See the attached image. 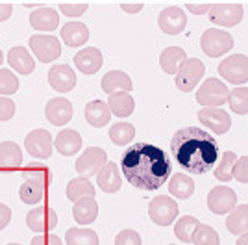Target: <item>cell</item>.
I'll return each instance as SVG.
<instances>
[{"label": "cell", "instance_id": "7dc6e473", "mask_svg": "<svg viewBox=\"0 0 248 245\" xmlns=\"http://www.w3.org/2000/svg\"><path fill=\"white\" fill-rule=\"evenodd\" d=\"M11 221V208L0 203V230H4Z\"/></svg>", "mask_w": 248, "mask_h": 245}, {"label": "cell", "instance_id": "60d3db41", "mask_svg": "<svg viewBox=\"0 0 248 245\" xmlns=\"http://www.w3.org/2000/svg\"><path fill=\"white\" fill-rule=\"evenodd\" d=\"M19 89V78L8 69H0V97L13 95Z\"/></svg>", "mask_w": 248, "mask_h": 245}, {"label": "cell", "instance_id": "603a6c76", "mask_svg": "<svg viewBox=\"0 0 248 245\" xmlns=\"http://www.w3.org/2000/svg\"><path fill=\"white\" fill-rule=\"evenodd\" d=\"M54 147L63 156H73L82 149V136L73 128H63L62 132L56 136Z\"/></svg>", "mask_w": 248, "mask_h": 245}, {"label": "cell", "instance_id": "484cf974", "mask_svg": "<svg viewBox=\"0 0 248 245\" xmlns=\"http://www.w3.org/2000/svg\"><path fill=\"white\" fill-rule=\"evenodd\" d=\"M22 167V151L15 141L0 143V169Z\"/></svg>", "mask_w": 248, "mask_h": 245}, {"label": "cell", "instance_id": "f1b7e54d", "mask_svg": "<svg viewBox=\"0 0 248 245\" xmlns=\"http://www.w3.org/2000/svg\"><path fill=\"white\" fill-rule=\"evenodd\" d=\"M98 215V204L96 199H82L73 206V217L78 225H91L94 223Z\"/></svg>", "mask_w": 248, "mask_h": 245}, {"label": "cell", "instance_id": "2e32d148", "mask_svg": "<svg viewBox=\"0 0 248 245\" xmlns=\"http://www.w3.org/2000/svg\"><path fill=\"white\" fill-rule=\"evenodd\" d=\"M45 117L54 126H63L73 119V102L65 97H54L45 106Z\"/></svg>", "mask_w": 248, "mask_h": 245}, {"label": "cell", "instance_id": "ee69618b", "mask_svg": "<svg viewBox=\"0 0 248 245\" xmlns=\"http://www.w3.org/2000/svg\"><path fill=\"white\" fill-rule=\"evenodd\" d=\"M233 178L241 184H248V156H241L235 163Z\"/></svg>", "mask_w": 248, "mask_h": 245}, {"label": "cell", "instance_id": "7bdbcfd3", "mask_svg": "<svg viewBox=\"0 0 248 245\" xmlns=\"http://www.w3.org/2000/svg\"><path fill=\"white\" fill-rule=\"evenodd\" d=\"M115 245H143V240L134 228H124L115 238Z\"/></svg>", "mask_w": 248, "mask_h": 245}, {"label": "cell", "instance_id": "bcb514c9", "mask_svg": "<svg viewBox=\"0 0 248 245\" xmlns=\"http://www.w3.org/2000/svg\"><path fill=\"white\" fill-rule=\"evenodd\" d=\"M30 245H63V242L60 240V236L54 234H37L31 238Z\"/></svg>", "mask_w": 248, "mask_h": 245}, {"label": "cell", "instance_id": "5b68a950", "mask_svg": "<svg viewBox=\"0 0 248 245\" xmlns=\"http://www.w3.org/2000/svg\"><path fill=\"white\" fill-rule=\"evenodd\" d=\"M206 72V65L198 58H187L180 71L176 72V88L182 93H189L197 88Z\"/></svg>", "mask_w": 248, "mask_h": 245}, {"label": "cell", "instance_id": "db71d44e", "mask_svg": "<svg viewBox=\"0 0 248 245\" xmlns=\"http://www.w3.org/2000/svg\"><path fill=\"white\" fill-rule=\"evenodd\" d=\"M2 61H4V52L0 51V63H2Z\"/></svg>", "mask_w": 248, "mask_h": 245}, {"label": "cell", "instance_id": "c3c4849f", "mask_svg": "<svg viewBox=\"0 0 248 245\" xmlns=\"http://www.w3.org/2000/svg\"><path fill=\"white\" fill-rule=\"evenodd\" d=\"M213 4H195V2H189L187 4V10L195 15H202V13H209Z\"/></svg>", "mask_w": 248, "mask_h": 245}, {"label": "cell", "instance_id": "44dd1931", "mask_svg": "<svg viewBox=\"0 0 248 245\" xmlns=\"http://www.w3.org/2000/svg\"><path fill=\"white\" fill-rule=\"evenodd\" d=\"M30 24L37 32H54L60 26V13L52 8H37L30 13Z\"/></svg>", "mask_w": 248, "mask_h": 245}, {"label": "cell", "instance_id": "d4e9b609", "mask_svg": "<svg viewBox=\"0 0 248 245\" xmlns=\"http://www.w3.org/2000/svg\"><path fill=\"white\" fill-rule=\"evenodd\" d=\"M62 39L67 47H82L89 39V28L83 22H67L62 28Z\"/></svg>", "mask_w": 248, "mask_h": 245}, {"label": "cell", "instance_id": "277c9868", "mask_svg": "<svg viewBox=\"0 0 248 245\" xmlns=\"http://www.w3.org/2000/svg\"><path fill=\"white\" fill-rule=\"evenodd\" d=\"M230 99V89L224 82L217 78H207L197 91V102L202 108H220Z\"/></svg>", "mask_w": 248, "mask_h": 245}, {"label": "cell", "instance_id": "4fadbf2b", "mask_svg": "<svg viewBox=\"0 0 248 245\" xmlns=\"http://www.w3.org/2000/svg\"><path fill=\"white\" fill-rule=\"evenodd\" d=\"M26 225H28V228L33 230V232L45 234V232H48L52 228H56V225H58V214L52 210L50 206H35L26 215Z\"/></svg>", "mask_w": 248, "mask_h": 245}, {"label": "cell", "instance_id": "f6af8a7d", "mask_svg": "<svg viewBox=\"0 0 248 245\" xmlns=\"http://www.w3.org/2000/svg\"><path fill=\"white\" fill-rule=\"evenodd\" d=\"M15 115V102L8 97H0V121H10Z\"/></svg>", "mask_w": 248, "mask_h": 245}, {"label": "cell", "instance_id": "5bb4252c", "mask_svg": "<svg viewBox=\"0 0 248 245\" xmlns=\"http://www.w3.org/2000/svg\"><path fill=\"white\" fill-rule=\"evenodd\" d=\"M197 117L204 126H207L217 136H222L232 128V117L222 108H202V110H198Z\"/></svg>", "mask_w": 248, "mask_h": 245}, {"label": "cell", "instance_id": "9f6ffc18", "mask_svg": "<svg viewBox=\"0 0 248 245\" xmlns=\"http://www.w3.org/2000/svg\"><path fill=\"white\" fill-rule=\"evenodd\" d=\"M170 245H172V244H170Z\"/></svg>", "mask_w": 248, "mask_h": 245}, {"label": "cell", "instance_id": "f5cc1de1", "mask_svg": "<svg viewBox=\"0 0 248 245\" xmlns=\"http://www.w3.org/2000/svg\"><path fill=\"white\" fill-rule=\"evenodd\" d=\"M24 6H26V8H35V4H33V2H26Z\"/></svg>", "mask_w": 248, "mask_h": 245}, {"label": "cell", "instance_id": "e575fe53", "mask_svg": "<svg viewBox=\"0 0 248 245\" xmlns=\"http://www.w3.org/2000/svg\"><path fill=\"white\" fill-rule=\"evenodd\" d=\"M45 186L35 180H24L19 188V197L24 204H39L45 199Z\"/></svg>", "mask_w": 248, "mask_h": 245}, {"label": "cell", "instance_id": "d590c367", "mask_svg": "<svg viewBox=\"0 0 248 245\" xmlns=\"http://www.w3.org/2000/svg\"><path fill=\"white\" fill-rule=\"evenodd\" d=\"M237 154L233 151H226L220 156V162L217 163V169H215V176L220 182H230L233 178V171H235V163H237Z\"/></svg>", "mask_w": 248, "mask_h": 245}, {"label": "cell", "instance_id": "e0dca14e", "mask_svg": "<svg viewBox=\"0 0 248 245\" xmlns=\"http://www.w3.org/2000/svg\"><path fill=\"white\" fill-rule=\"evenodd\" d=\"M48 84L58 93H69L76 86V72L69 65H54L48 71Z\"/></svg>", "mask_w": 248, "mask_h": 245}, {"label": "cell", "instance_id": "f546056e", "mask_svg": "<svg viewBox=\"0 0 248 245\" xmlns=\"http://www.w3.org/2000/svg\"><path fill=\"white\" fill-rule=\"evenodd\" d=\"M226 228L233 236L248 234V204H237L226 217Z\"/></svg>", "mask_w": 248, "mask_h": 245}, {"label": "cell", "instance_id": "7402d4cb", "mask_svg": "<svg viewBox=\"0 0 248 245\" xmlns=\"http://www.w3.org/2000/svg\"><path fill=\"white\" fill-rule=\"evenodd\" d=\"M8 63L11 65L13 71H17L22 76H28L35 69V60L31 58L28 49L24 47H13L8 52Z\"/></svg>", "mask_w": 248, "mask_h": 245}, {"label": "cell", "instance_id": "74e56055", "mask_svg": "<svg viewBox=\"0 0 248 245\" xmlns=\"http://www.w3.org/2000/svg\"><path fill=\"white\" fill-rule=\"evenodd\" d=\"M228 104H230V108H232L233 113H239V115L248 113V88H235V89H232Z\"/></svg>", "mask_w": 248, "mask_h": 245}, {"label": "cell", "instance_id": "30bf717a", "mask_svg": "<svg viewBox=\"0 0 248 245\" xmlns=\"http://www.w3.org/2000/svg\"><path fill=\"white\" fill-rule=\"evenodd\" d=\"M24 147L30 154L31 158H37V160H48L54 149V140H52V134L45 128H35L31 130L26 140H24Z\"/></svg>", "mask_w": 248, "mask_h": 245}, {"label": "cell", "instance_id": "ac0fdd59", "mask_svg": "<svg viewBox=\"0 0 248 245\" xmlns=\"http://www.w3.org/2000/svg\"><path fill=\"white\" fill-rule=\"evenodd\" d=\"M104 63L102 52L98 51L96 47H85L80 52H76L74 56V65L80 69L83 74H94L100 71Z\"/></svg>", "mask_w": 248, "mask_h": 245}, {"label": "cell", "instance_id": "4dcf8cb0", "mask_svg": "<svg viewBox=\"0 0 248 245\" xmlns=\"http://www.w3.org/2000/svg\"><path fill=\"white\" fill-rule=\"evenodd\" d=\"M94 186L89 182V178H73L71 182L67 184V199L73 201V203H78L82 199H94Z\"/></svg>", "mask_w": 248, "mask_h": 245}, {"label": "cell", "instance_id": "7c38bea8", "mask_svg": "<svg viewBox=\"0 0 248 245\" xmlns=\"http://www.w3.org/2000/svg\"><path fill=\"white\" fill-rule=\"evenodd\" d=\"M245 10L241 4H213L207 13L209 20L222 28H232L243 20Z\"/></svg>", "mask_w": 248, "mask_h": 245}, {"label": "cell", "instance_id": "8992f818", "mask_svg": "<svg viewBox=\"0 0 248 245\" xmlns=\"http://www.w3.org/2000/svg\"><path fill=\"white\" fill-rule=\"evenodd\" d=\"M178 212H180L178 204L169 195H157L148 204V215L159 227L172 225V221H176V217H178Z\"/></svg>", "mask_w": 248, "mask_h": 245}, {"label": "cell", "instance_id": "6da1fadb", "mask_svg": "<svg viewBox=\"0 0 248 245\" xmlns=\"http://www.w3.org/2000/svg\"><path fill=\"white\" fill-rule=\"evenodd\" d=\"M124 178L143 192L159 190L170 175V162L163 149L150 143H137L123 154Z\"/></svg>", "mask_w": 248, "mask_h": 245}, {"label": "cell", "instance_id": "52a82bcc", "mask_svg": "<svg viewBox=\"0 0 248 245\" xmlns=\"http://www.w3.org/2000/svg\"><path fill=\"white\" fill-rule=\"evenodd\" d=\"M28 45H30V51L33 52V56L41 63H50L62 56V43L54 35L35 34L30 37Z\"/></svg>", "mask_w": 248, "mask_h": 245}, {"label": "cell", "instance_id": "ab89813d", "mask_svg": "<svg viewBox=\"0 0 248 245\" xmlns=\"http://www.w3.org/2000/svg\"><path fill=\"white\" fill-rule=\"evenodd\" d=\"M24 176H26V180H35V182L43 184L45 188L52 182L50 169L46 165H43V163H31V165H28Z\"/></svg>", "mask_w": 248, "mask_h": 245}, {"label": "cell", "instance_id": "cb8c5ba5", "mask_svg": "<svg viewBox=\"0 0 248 245\" xmlns=\"http://www.w3.org/2000/svg\"><path fill=\"white\" fill-rule=\"evenodd\" d=\"M85 119L94 128H102L111 119V110L108 106V102L102 101H91L85 106Z\"/></svg>", "mask_w": 248, "mask_h": 245}, {"label": "cell", "instance_id": "d6986e66", "mask_svg": "<svg viewBox=\"0 0 248 245\" xmlns=\"http://www.w3.org/2000/svg\"><path fill=\"white\" fill-rule=\"evenodd\" d=\"M102 91L108 93L109 97L117 95V93H130L134 89L132 86V78L126 74L124 71H109L102 76Z\"/></svg>", "mask_w": 248, "mask_h": 245}, {"label": "cell", "instance_id": "9c48e42d", "mask_svg": "<svg viewBox=\"0 0 248 245\" xmlns=\"http://www.w3.org/2000/svg\"><path fill=\"white\" fill-rule=\"evenodd\" d=\"M106 163H108L106 151L100 149V147H89V149H85L80 154V158L74 163V169H76V173L80 175V176L89 178V176H94V175L100 173V169Z\"/></svg>", "mask_w": 248, "mask_h": 245}, {"label": "cell", "instance_id": "ba28073f", "mask_svg": "<svg viewBox=\"0 0 248 245\" xmlns=\"http://www.w3.org/2000/svg\"><path fill=\"white\" fill-rule=\"evenodd\" d=\"M218 74L230 84L241 86L248 82V58L245 54H232L218 63Z\"/></svg>", "mask_w": 248, "mask_h": 245}, {"label": "cell", "instance_id": "f907efd6", "mask_svg": "<svg viewBox=\"0 0 248 245\" xmlns=\"http://www.w3.org/2000/svg\"><path fill=\"white\" fill-rule=\"evenodd\" d=\"M11 13H13V6L10 2H0V22L10 19Z\"/></svg>", "mask_w": 248, "mask_h": 245}, {"label": "cell", "instance_id": "3957f363", "mask_svg": "<svg viewBox=\"0 0 248 245\" xmlns=\"http://www.w3.org/2000/svg\"><path fill=\"white\" fill-rule=\"evenodd\" d=\"M233 37L232 34L220 28H207L202 37H200V47L202 52L207 54L209 58H220L226 52H230L233 49Z\"/></svg>", "mask_w": 248, "mask_h": 245}, {"label": "cell", "instance_id": "836d02e7", "mask_svg": "<svg viewBox=\"0 0 248 245\" xmlns=\"http://www.w3.org/2000/svg\"><path fill=\"white\" fill-rule=\"evenodd\" d=\"M200 227V221L193 215H184L180 217L174 225V234L180 242L184 244H191L193 242V236L197 232V228Z\"/></svg>", "mask_w": 248, "mask_h": 245}, {"label": "cell", "instance_id": "d6a6232c", "mask_svg": "<svg viewBox=\"0 0 248 245\" xmlns=\"http://www.w3.org/2000/svg\"><path fill=\"white\" fill-rule=\"evenodd\" d=\"M67 245H98V234L91 228H80V227H71L65 234Z\"/></svg>", "mask_w": 248, "mask_h": 245}, {"label": "cell", "instance_id": "1f68e13d", "mask_svg": "<svg viewBox=\"0 0 248 245\" xmlns=\"http://www.w3.org/2000/svg\"><path fill=\"white\" fill-rule=\"evenodd\" d=\"M108 106L115 117H130L135 110V101L130 93H117L109 97Z\"/></svg>", "mask_w": 248, "mask_h": 245}, {"label": "cell", "instance_id": "b9f144b4", "mask_svg": "<svg viewBox=\"0 0 248 245\" xmlns=\"http://www.w3.org/2000/svg\"><path fill=\"white\" fill-rule=\"evenodd\" d=\"M89 4L87 2H62L60 4V11L65 17H82L83 13L87 11Z\"/></svg>", "mask_w": 248, "mask_h": 245}, {"label": "cell", "instance_id": "681fc988", "mask_svg": "<svg viewBox=\"0 0 248 245\" xmlns=\"http://www.w3.org/2000/svg\"><path fill=\"white\" fill-rule=\"evenodd\" d=\"M143 2H123L121 4V10L126 11V13H139V11L143 10Z\"/></svg>", "mask_w": 248, "mask_h": 245}, {"label": "cell", "instance_id": "816d5d0a", "mask_svg": "<svg viewBox=\"0 0 248 245\" xmlns=\"http://www.w3.org/2000/svg\"><path fill=\"white\" fill-rule=\"evenodd\" d=\"M235 245H248V234H243L237 238V244Z\"/></svg>", "mask_w": 248, "mask_h": 245}, {"label": "cell", "instance_id": "83f0119b", "mask_svg": "<svg viewBox=\"0 0 248 245\" xmlns=\"http://www.w3.org/2000/svg\"><path fill=\"white\" fill-rule=\"evenodd\" d=\"M169 192L180 201H187L195 192V180L184 173H176L169 180Z\"/></svg>", "mask_w": 248, "mask_h": 245}, {"label": "cell", "instance_id": "f35d334b", "mask_svg": "<svg viewBox=\"0 0 248 245\" xmlns=\"http://www.w3.org/2000/svg\"><path fill=\"white\" fill-rule=\"evenodd\" d=\"M193 244L195 245H220V236H218V232L213 227L200 223V227H198L195 236H193Z\"/></svg>", "mask_w": 248, "mask_h": 245}, {"label": "cell", "instance_id": "7a4b0ae2", "mask_svg": "<svg viewBox=\"0 0 248 245\" xmlns=\"http://www.w3.org/2000/svg\"><path fill=\"white\" fill-rule=\"evenodd\" d=\"M170 153L187 173L206 175L217 163L218 145L209 132L197 126H186L172 136Z\"/></svg>", "mask_w": 248, "mask_h": 245}, {"label": "cell", "instance_id": "4316f807", "mask_svg": "<svg viewBox=\"0 0 248 245\" xmlns=\"http://www.w3.org/2000/svg\"><path fill=\"white\" fill-rule=\"evenodd\" d=\"M186 60H187V54L184 49H180V47H169V49H165V51L161 52L159 65H161V69L167 74H176Z\"/></svg>", "mask_w": 248, "mask_h": 245}, {"label": "cell", "instance_id": "ffe728a7", "mask_svg": "<svg viewBox=\"0 0 248 245\" xmlns=\"http://www.w3.org/2000/svg\"><path fill=\"white\" fill-rule=\"evenodd\" d=\"M96 184L106 193H115L123 186V176L119 173V165L113 162H108L96 175Z\"/></svg>", "mask_w": 248, "mask_h": 245}, {"label": "cell", "instance_id": "8fae6325", "mask_svg": "<svg viewBox=\"0 0 248 245\" xmlns=\"http://www.w3.org/2000/svg\"><path fill=\"white\" fill-rule=\"evenodd\" d=\"M207 206L213 214H232L237 206V193L228 186H217L207 195Z\"/></svg>", "mask_w": 248, "mask_h": 245}, {"label": "cell", "instance_id": "9a60e30c", "mask_svg": "<svg viewBox=\"0 0 248 245\" xmlns=\"http://www.w3.org/2000/svg\"><path fill=\"white\" fill-rule=\"evenodd\" d=\"M157 26L161 28L163 34L167 35H178L186 30L187 26V15L184 13L182 8L178 6H169L159 13L157 17Z\"/></svg>", "mask_w": 248, "mask_h": 245}, {"label": "cell", "instance_id": "11a10c76", "mask_svg": "<svg viewBox=\"0 0 248 245\" xmlns=\"http://www.w3.org/2000/svg\"><path fill=\"white\" fill-rule=\"evenodd\" d=\"M8 245H21V244H8Z\"/></svg>", "mask_w": 248, "mask_h": 245}, {"label": "cell", "instance_id": "8d00e7d4", "mask_svg": "<svg viewBox=\"0 0 248 245\" xmlns=\"http://www.w3.org/2000/svg\"><path fill=\"white\" fill-rule=\"evenodd\" d=\"M134 138H135V128L132 122H126V121L115 122L113 126L109 128V140L115 145H119V147H124V145L132 143Z\"/></svg>", "mask_w": 248, "mask_h": 245}]
</instances>
